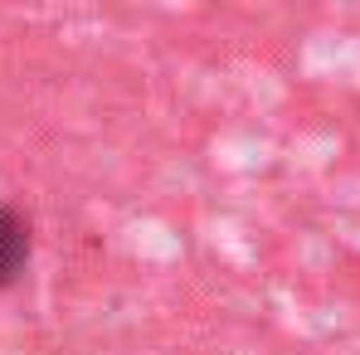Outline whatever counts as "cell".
I'll use <instances>...</instances> for the list:
<instances>
[{
	"instance_id": "obj_1",
	"label": "cell",
	"mask_w": 360,
	"mask_h": 355,
	"mask_svg": "<svg viewBox=\"0 0 360 355\" xmlns=\"http://www.w3.org/2000/svg\"><path fill=\"white\" fill-rule=\"evenodd\" d=\"M30 253H34L30 219H25L15 205H5V200H0V292L20 283V273H25Z\"/></svg>"
}]
</instances>
